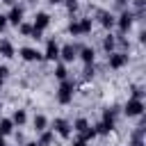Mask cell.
Wrapping results in <instances>:
<instances>
[{
  "label": "cell",
  "mask_w": 146,
  "mask_h": 146,
  "mask_svg": "<svg viewBox=\"0 0 146 146\" xmlns=\"http://www.w3.org/2000/svg\"><path fill=\"white\" fill-rule=\"evenodd\" d=\"M94 130H96V135H110L112 130L103 123V121H98V123H94Z\"/></svg>",
  "instance_id": "28"
},
{
  "label": "cell",
  "mask_w": 146,
  "mask_h": 146,
  "mask_svg": "<svg viewBox=\"0 0 146 146\" xmlns=\"http://www.w3.org/2000/svg\"><path fill=\"white\" fill-rule=\"evenodd\" d=\"M64 5H66V11H68L71 16L80 9V2H78V0H64Z\"/></svg>",
  "instance_id": "26"
},
{
  "label": "cell",
  "mask_w": 146,
  "mask_h": 146,
  "mask_svg": "<svg viewBox=\"0 0 146 146\" xmlns=\"http://www.w3.org/2000/svg\"><path fill=\"white\" fill-rule=\"evenodd\" d=\"M144 110H146L144 100H137V98H128V100H125V105H123V114H125L128 119L141 116V114H144Z\"/></svg>",
  "instance_id": "3"
},
{
  "label": "cell",
  "mask_w": 146,
  "mask_h": 146,
  "mask_svg": "<svg viewBox=\"0 0 146 146\" xmlns=\"http://www.w3.org/2000/svg\"><path fill=\"white\" fill-rule=\"evenodd\" d=\"M48 125H50V121H48L46 114H34V119H32L34 132H43V130H48Z\"/></svg>",
  "instance_id": "14"
},
{
  "label": "cell",
  "mask_w": 146,
  "mask_h": 146,
  "mask_svg": "<svg viewBox=\"0 0 146 146\" xmlns=\"http://www.w3.org/2000/svg\"><path fill=\"white\" fill-rule=\"evenodd\" d=\"M73 96H75V82H73L71 78L62 80L59 87H57V94H55L57 103H59V105H71V103H73Z\"/></svg>",
  "instance_id": "1"
},
{
  "label": "cell",
  "mask_w": 146,
  "mask_h": 146,
  "mask_svg": "<svg viewBox=\"0 0 146 146\" xmlns=\"http://www.w3.org/2000/svg\"><path fill=\"white\" fill-rule=\"evenodd\" d=\"M52 141H55V132H52L50 128L43 130V132H39V139H36L39 146H52Z\"/></svg>",
  "instance_id": "18"
},
{
  "label": "cell",
  "mask_w": 146,
  "mask_h": 146,
  "mask_svg": "<svg viewBox=\"0 0 146 146\" xmlns=\"http://www.w3.org/2000/svg\"><path fill=\"white\" fill-rule=\"evenodd\" d=\"M0 146H7V141H5V137H0Z\"/></svg>",
  "instance_id": "38"
},
{
  "label": "cell",
  "mask_w": 146,
  "mask_h": 146,
  "mask_svg": "<svg viewBox=\"0 0 146 146\" xmlns=\"http://www.w3.org/2000/svg\"><path fill=\"white\" fill-rule=\"evenodd\" d=\"M78 59H82V64H94V62H96V50H94L91 46H80Z\"/></svg>",
  "instance_id": "13"
},
{
  "label": "cell",
  "mask_w": 146,
  "mask_h": 146,
  "mask_svg": "<svg viewBox=\"0 0 146 146\" xmlns=\"http://www.w3.org/2000/svg\"><path fill=\"white\" fill-rule=\"evenodd\" d=\"M9 75H11V71H9V66H5V64H0V78H2V80H7Z\"/></svg>",
  "instance_id": "29"
},
{
  "label": "cell",
  "mask_w": 146,
  "mask_h": 146,
  "mask_svg": "<svg viewBox=\"0 0 146 146\" xmlns=\"http://www.w3.org/2000/svg\"><path fill=\"white\" fill-rule=\"evenodd\" d=\"M5 16H7V23H9V25L18 27V25L23 23V16H25V7H23V5H11V7H9V11H7Z\"/></svg>",
  "instance_id": "7"
},
{
  "label": "cell",
  "mask_w": 146,
  "mask_h": 146,
  "mask_svg": "<svg viewBox=\"0 0 146 146\" xmlns=\"http://www.w3.org/2000/svg\"><path fill=\"white\" fill-rule=\"evenodd\" d=\"M66 32L71 36H82V25H80V18H73L68 25H66Z\"/></svg>",
  "instance_id": "20"
},
{
  "label": "cell",
  "mask_w": 146,
  "mask_h": 146,
  "mask_svg": "<svg viewBox=\"0 0 146 146\" xmlns=\"http://www.w3.org/2000/svg\"><path fill=\"white\" fill-rule=\"evenodd\" d=\"M50 5H59V2H64V0H48Z\"/></svg>",
  "instance_id": "37"
},
{
  "label": "cell",
  "mask_w": 146,
  "mask_h": 146,
  "mask_svg": "<svg viewBox=\"0 0 146 146\" xmlns=\"http://www.w3.org/2000/svg\"><path fill=\"white\" fill-rule=\"evenodd\" d=\"M52 73H55V78H57L59 82L68 78V68H66V64H62V62H57V64H55V71H52Z\"/></svg>",
  "instance_id": "21"
},
{
  "label": "cell",
  "mask_w": 146,
  "mask_h": 146,
  "mask_svg": "<svg viewBox=\"0 0 146 146\" xmlns=\"http://www.w3.org/2000/svg\"><path fill=\"white\" fill-rule=\"evenodd\" d=\"M7 25H9V23H7V16H5V14H0V32H2Z\"/></svg>",
  "instance_id": "32"
},
{
  "label": "cell",
  "mask_w": 146,
  "mask_h": 146,
  "mask_svg": "<svg viewBox=\"0 0 146 146\" xmlns=\"http://www.w3.org/2000/svg\"><path fill=\"white\" fill-rule=\"evenodd\" d=\"M23 146H39V144H36V141H25Z\"/></svg>",
  "instance_id": "36"
},
{
  "label": "cell",
  "mask_w": 146,
  "mask_h": 146,
  "mask_svg": "<svg viewBox=\"0 0 146 146\" xmlns=\"http://www.w3.org/2000/svg\"><path fill=\"white\" fill-rule=\"evenodd\" d=\"M16 30H18V34H23V36H30L34 27H32V23H25V21H23V23H21V25H18Z\"/></svg>",
  "instance_id": "24"
},
{
  "label": "cell",
  "mask_w": 146,
  "mask_h": 146,
  "mask_svg": "<svg viewBox=\"0 0 146 146\" xmlns=\"http://www.w3.org/2000/svg\"><path fill=\"white\" fill-rule=\"evenodd\" d=\"M2 84H5V80H2V78H0V89H2Z\"/></svg>",
  "instance_id": "39"
},
{
  "label": "cell",
  "mask_w": 146,
  "mask_h": 146,
  "mask_svg": "<svg viewBox=\"0 0 146 146\" xmlns=\"http://www.w3.org/2000/svg\"><path fill=\"white\" fill-rule=\"evenodd\" d=\"M100 46H103V50H105L107 55L114 52V50H116V36H114L112 32H107V34L103 36V43H100Z\"/></svg>",
  "instance_id": "16"
},
{
  "label": "cell",
  "mask_w": 146,
  "mask_h": 146,
  "mask_svg": "<svg viewBox=\"0 0 146 146\" xmlns=\"http://www.w3.org/2000/svg\"><path fill=\"white\" fill-rule=\"evenodd\" d=\"M0 116H2V103H0Z\"/></svg>",
  "instance_id": "40"
},
{
  "label": "cell",
  "mask_w": 146,
  "mask_h": 146,
  "mask_svg": "<svg viewBox=\"0 0 146 146\" xmlns=\"http://www.w3.org/2000/svg\"><path fill=\"white\" fill-rule=\"evenodd\" d=\"M0 2H5V5H9V7H11V5H16V0H0Z\"/></svg>",
  "instance_id": "35"
},
{
  "label": "cell",
  "mask_w": 146,
  "mask_h": 146,
  "mask_svg": "<svg viewBox=\"0 0 146 146\" xmlns=\"http://www.w3.org/2000/svg\"><path fill=\"white\" fill-rule=\"evenodd\" d=\"M144 41H146V32L141 30V32H139V43H144Z\"/></svg>",
  "instance_id": "34"
},
{
  "label": "cell",
  "mask_w": 146,
  "mask_h": 146,
  "mask_svg": "<svg viewBox=\"0 0 146 146\" xmlns=\"http://www.w3.org/2000/svg\"><path fill=\"white\" fill-rule=\"evenodd\" d=\"M82 75H84V80H91V78L96 75V66H94V64H84V71H82Z\"/></svg>",
  "instance_id": "27"
},
{
  "label": "cell",
  "mask_w": 146,
  "mask_h": 146,
  "mask_svg": "<svg viewBox=\"0 0 146 146\" xmlns=\"http://www.w3.org/2000/svg\"><path fill=\"white\" fill-rule=\"evenodd\" d=\"M128 52H121V50H114V52H110L107 55V66L112 68V71H121L123 66H128Z\"/></svg>",
  "instance_id": "4"
},
{
  "label": "cell",
  "mask_w": 146,
  "mask_h": 146,
  "mask_svg": "<svg viewBox=\"0 0 146 146\" xmlns=\"http://www.w3.org/2000/svg\"><path fill=\"white\" fill-rule=\"evenodd\" d=\"M30 2H36V0H30Z\"/></svg>",
  "instance_id": "41"
},
{
  "label": "cell",
  "mask_w": 146,
  "mask_h": 146,
  "mask_svg": "<svg viewBox=\"0 0 146 146\" xmlns=\"http://www.w3.org/2000/svg\"><path fill=\"white\" fill-rule=\"evenodd\" d=\"M116 27H119V34L123 36V34H128L130 30H132V25H135V14L130 11V9H121V14L116 16V23H114Z\"/></svg>",
  "instance_id": "2"
},
{
  "label": "cell",
  "mask_w": 146,
  "mask_h": 146,
  "mask_svg": "<svg viewBox=\"0 0 146 146\" xmlns=\"http://www.w3.org/2000/svg\"><path fill=\"white\" fill-rule=\"evenodd\" d=\"M71 128H73V130H75V132L80 135V132H82L84 128H89V121H87L84 116H78V119H75V121L71 123Z\"/></svg>",
  "instance_id": "23"
},
{
  "label": "cell",
  "mask_w": 146,
  "mask_h": 146,
  "mask_svg": "<svg viewBox=\"0 0 146 146\" xmlns=\"http://www.w3.org/2000/svg\"><path fill=\"white\" fill-rule=\"evenodd\" d=\"M71 146H87V141L78 135V137H73V141H71Z\"/></svg>",
  "instance_id": "30"
},
{
  "label": "cell",
  "mask_w": 146,
  "mask_h": 146,
  "mask_svg": "<svg viewBox=\"0 0 146 146\" xmlns=\"http://www.w3.org/2000/svg\"><path fill=\"white\" fill-rule=\"evenodd\" d=\"M50 130H52L55 135H59L62 139H68V137L73 135V128H71V121H66V119H62V116H57V119L52 121V125H50Z\"/></svg>",
  "instance_id": "5"
},
{
  "label": "cell",
  "mask_w": 146,
  "mask_h": 146,
  "mask_svg": "<svg viewBox=\"0 0 146 146\" xmlns=\"http://www.w3.org/2000/svg\"><path fill=\"white\" fill-rule=\"evenodd\" d=\"M114 5H116L119 9H128V0H114Z\"/></svg>",
  "instance_id": "33"
},
{
  "label": "cell",
  "mask_w": 146,
  "mask_h": 146,
  "mask_svg": "<svg viewBox=\"0 0 146 146\" xmlns=\"http://www.w3.org/2000/svg\"><path fill=\"white\" fill-rule=\"evenodd\" d=\"M116 114H119V107H103V116H100V121L110 128V130H114L116 128Z\"/></svg>",
  "instance_id": "10"
},
{
  "label": "cell",
  "mask_w": 146,
  "mask_h": 146,
  "mask_svg": "<svg viewBox=\"0 0 146 146\" xmlns=\"http://www.w3.org/2000/svg\"><path fill=\"white\" fill-rule=\"evenodd\" d=\"M14 132V121L7 116H0V137H9Z\"/></svg>",
  "instance_id": "19"
},
{
  "label": "cell",
  "mask_w": 146,
  "mask_h": 146,
  "mask_svg": "<svg viewBox=\"0 0 146 146\" xmlns=\"http://www.w3.org/2000/svg\"><path fill=\"white\" fill-rule=\"evenodd\" d=\"M41 34H43L41 30H32V34H30V39H34V41H39V39H41Z\"/></svg>",
  "instance_id": "31"
},
{
  "label": "cell",
  "mask_w": 146,
  "mask_h": 146,
  "mask_svg": "<svg viewBox=\"0 0 146 146\" xmlns=\"http://www.w3.org/2000/svg\"><path fill=\"white\" fill-rule=\"evenodd\" d=\"M78 50H80V43H64V46H59V59H62V64L75 62L78 59Z\"/></svg>",
  "instance_id": "6"
},
{
  "label": "cell",
  "mask_w": 146,
  "mask_h": 146,
  "mask_svg": "<svg viewBox=\"0 0 146 146\" xmlns=\"http://www.w3.org/2000/svg\"><path fill=\"white\" fill-rule=\"evenodd\" d=\"M11 121H14V125L23 128V125L27 123V112H25V110H21V107H16V110H14V114H11Z\"/></svg>",
  "instance_id": "17"
},
{
  "label": "cell",
  "mask_w": 146,
  "mask_h": 146,
  "mask_svg": "<svg viewBox=\"0 0 146 146\" xmlns=\"http://www.w3.org/2000/svg\"><path fill=\"white\" fill-rule=\"evenodd\" d=\"M41 55H43L46 62H57V59H59V43H57L55 39H48V41H46V50H43Z\"/></svg>",
  "instance_id": "9"
},
{
  "label": "cell",
  "mask_w": 146,
  "mask_h": 146,
  "mask_svg": "<svg viewBox=\"0 0 146 146\" xmlns=\"http://www.w3.org/2000/svg\"><path fill=\"white\" fill-rule=\"evenodd\" d=\"M18 55H21V59H23V62H41V59H43V55H41L36 48H30V46L21 48V50H18Z\"/></svg>",
  "instance_id": "11"
},
{
  "label": "cell",
  "mask_w": 146,
  "mask_h": 146,
  "mask_svg": "<svg viewBox=\"0 0 146 146\" xmlns=\"http://www.w3.org/2000/svg\"><path fill=\"white\" fill-rule=\"evenodd\" d=\"M16 55V48H14V43L9 41V39H0V57H5V59H11Z\"/></svg>",
  "instance_id": "15"
},
{
  "label": "cell",
  "mask_w": 146,
  "mask_h": 146,
  "mask_svg": "<svg viewBox=\"0 0 146 146\" xmlns=\"http://www.w3.org/2000/svg\"><path fill=\"white\" fill-rule=\"evenodd\" d=\"M48 25H50V14H48V11H36V14H34V21H32V27L43 32Z\"/></svg>",
  "instance_id": "12"
},
{
  "label": "cell",
  "mask_w": 146,
  "mask_h": 146,
  "mask_svg": "<svg viewBox=\"0 0 146 146\" xmlns=\"http://www.w3.org/2000/svg\"><path fill=\"white\" fill-rule=\"evenodd\" d=\"M96 21H98L105 30H112L114 23H116V16H114L112 11H107V9H96Z\"/></svg>",
  "instance_id": "8"
},
{
  "label": "cell",
  "mask_w": 146,
  "mask_h": 146,
  "mask_svg": "<svg viewBox=\"0 0 146 146\" xmlns=\"http://www.w3.org/2000/svg\"><path fill=\"white\" fill-rule=\"evenodd\" d=\"M144 96H146V91H144V87H141V84H130V98L144 100Z\"/></svg>",
  "instance_id": "22"
},
{
  "label": "cell",
  "mask_w": 146,
  "mask_h": 146,
  "mask_svg": "<svg viewBox=\"0 0 146 146\" xmlns=\"http://www.w3.org/2000/svg\"><path fill=\"white\" fill-rule=\"evenodd\" d=\"M80 137H82L84 141H91V139H94V137H98V135H96V130H94V125H89V128H84V130L80 132Z\"/></svg>",
  "instance_id": "25"
}]
</instances>
